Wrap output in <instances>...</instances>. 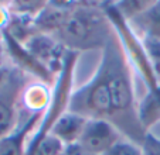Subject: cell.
I'll use <instances>...</instances> for the list:
<instances>
[{
	"label": "cell",
	"instance_id": "obj_15",
	"mask_svg": "<svg viewBox=\"0 0 160 155\" xmlns=\"http://www.w3.org/2000/svg\"><path fill=\"white\" fill-rule=\"evenodd\" d=\"M152 3L153 0H125V2H115V7L125 20L132 21L133 18L142 14Z\"/></svg>",
	"mask_w": 160,
	"mask_h": 155
},
{
	"label": "cell",
	"instance_id": "obj_10",
	"mask_svg": "<svg viewBox=\"0 0 160 155\" xmlns=\"http://www.w3.org/2000/svg\"><path fill=\"white\" fill-rule=\"evenodd\" d=\"M74 3L75 2H47L44 9L34 18L38 34L55 35L64 26Z\"/></svg>",
	"mask_w": 160,
	"mask_h": 155
},
{
	"label": "cell",
	"instance_id": "obj_3",
	"mask_svg": "<svg viewBox=\"0 0 160 155\" xmlns=\"http://www.w3.org/2000/svg\"><path fill=\"white\" fill-rule=\"evenodd\" d=\"M105 13L108 16L109 21H111L113 33H115L119 44H121V48L123 51L125 58H126L132 72L139 75V78L146 85L148 90L154 89L159 85V79H157L153 68H152L143 40L133 31L129 23L119 14L113 2H106Z\"/></svg>",
	"mask_w": 160,
	"mask_h": 155
},
{
	"label": "cell",
	"instance_id": "obj_8",
	"mask_svg": "<svg viewBox=\"0 0 160 155\" xmlns=\"http://www.w3.org/2000/svg\"><path fill=\"white\" fill-rule=\"evenodd\" d=\"M24 47L37 58L38 62H41L51 73L58 76L68 49L54 35L36 34L26 42Z\"/></svg>",
	"mask_w": 160,
	"mask_h": 155
},
{
	"label": "cell",
	"instance_id": "obj_1",
	"mask_svg": "<svg viewBox=\"0 0 160 155\" xmlns=\"http://www.w3.org/2000/svg\"><path fill=\"white\" fill-rule=\"evenodd\" d=\"M99 66L103 69L111 96V120L126 140L142 145L148 133L138 116L133 72L125 58L115 33L102 49Z\"/></svg>",
	"mask_w": 160,
	"mask_h": 155
},
{
	"label": "cell",
	"instance_id": "obj_5",
	"mask_svg": "<svg viewBox=\"0 0 160 155\" xmlns=\"http://www.w3.org/2000/svg\"><path fill=\"white\" fill-rule=\"evenodd\" d=\"M27 75L12 66L0 86V140L9 135L20 121L18 103L27 86Z\"/></svg>",
	"mask_w": 160,
	"mask_h": 155
},
{
	"label": "cell",
	"instance_id": "obj_18",
	"mask_svg": "<svg viewBox=\"0 0 160 155\" xmlns=\"http://www.w3.org/2000/svg\"><path fill=\"white\" fill-rule=\"evenodd\" d=\"M143 155H160V138L153 133H148L142 143Z\"/></svg>",
	"mask_w": 160,
	"mask_h": 155
},
{
	"label": "cell",
	"instance_id": "obj_17",
	"mask_svg": "<svg viewBox=\"0 0 160 155\" xmlns=\"http://www.w3.org/2000/svg\"><path fill=\"white\" fill-rule=\"evenodd\" d=\"M103 155H143V152H142V147L140 145L123 138V140L119 141L115 147H112Z\"/></svg>",
	"mask_w": 160,
	"mask_h": 155
},
{
	"label": "cell",
	"instance_id": "obj_12",
	"mask_svg": "<svg viewBox=\"0 0 160 155\" xmlns=\"http://www.w3.org/2000/svg\"><path fill=\"white\" fill-rule=\"evenodd\" d=\"M52 97V86L40 81L28 82L21 95V106L28 114L44 113Z\"/></svg>",
	"mask_w": 160,
	"mask_h": 155
},
{
	"label": "cell",
	"instance_id": "obj_16",
	"mask_svg": "<svg viewBox=\"0 0 160 155\" xmlns=\"http://www.w3.org/2000/svg\"><path fill=\"white\" fill-rule=\"evenodd\" d=\"M142 40L146 47V51H148L152 68H153L154 73H156L157 79L160 82V40H154V38H142Z\"/></svg>",
	"mask_w": 160,
	"mask_h": 155
},
{
	"label": "cell",
	"instance_id": "obj_6",
	"mask_svg": "<svg viewBox=\"0 0 160 155\" xmlns=\"http://www.w3.org/2000/svg\"><path fill=\"white\" fill-rule=\"evenodd\" d=\"M123 138L108 120H88L77 145L91 155H103Z\"/></svg>",
	"mask_w": 160,
	"mask_h": 155
},
{
	"label": "cell",
	"instance_id": "obj_13",
	"mask_svg": "<svg viewBox=\"0 0 160 155\" xmlns=\"http://www.w3.org/2000/svg\"><path fill=\"white\" fill-rule=\"evenodd\" d=\"M128 23L140 38L160 40V0H153L142 14Z\"/></svg>",
	"mask_w": 160,
	"mask_h": 155
},
{
	"label": "cell",
	"instance_id": "obj_9",
	"mask_svg": "<svg viewBox=\"0 0 160 155\" xmlns=\"http://www.w3.org/2000/svg\"><path fill=\"white\" fill-rule=\"evenodd\" d=\"M44 113L27 114L24 121H18L17 127L0 140V155H26V147L31 134L36 131Z\"/></svg>",
	"mask_w": 160,
	"mask_h": 155
},
{
	"label": "cell",
	"instance_id": "obj_14",
	"mask_svg": "<svg viewBox=\"0 0 160 155\" xmlns=\"http://www.w3.org/2000/svg\"><path fill=\"white\" fill-rule=\"evenodd\" d=\"M138 116L146 133H150L152 128L160 123V82L138 101Z\"/></svg>",
	"mask_w": 160,
	"mask_h": 155
},
{
	"label": "cell",
	"instance_id": "obj_19",
	"mask_svg": "<svg viewBox=\"0 0 160 155\" xmlns=\"http://www.w3.org/2000/svg\"><path fill=\"white\" fill-rule=\"evenodd\" d=\"M10 17H12V13L9 10V6L0 4V31H3L9 26Z\"/></svg>",
	"mask_w": 160,
	"mask_h": 155
},
{
	"label": "cell",
	"instance_id": "obj_2",
	"mask_svg": "<svg viewBox=\"0 0 160 155\" xmlns=\"http://www.w3.org/2000/svg\"><path fill=\"white\" fill-rule=\"evenodd\" d=\"M106 2H75L55 38L68 51L103 49L113 28L105 13Z\"/></svg>",
	"mask_w": 160,
	"mask_h": 155
},
{
	"label": "cell",
	"instance_id": "obj_20",
	"mask_svg": "<svg viewBox=\"0 0 160 155\" xmlns=\"http://www.w3.org/2000/svg\"><path fill=\"white\" fill-rule=\"evenodd\" d=\"M64 155H91L88 152H85L84 149H81L78 145H70L65 147V151H64Z\"/></svg>",
	"mask_w": 160,
	"mask_h": 155
},
{
	"label": "cell",
	"instance_id": "obj_4",
	"mask_svg": "<svg viewBox=\"0 0 160 155\" xmlns=\"http://www.w3.org/2000/svg\"><path fill=\"white\" fill-rule=\"evenodd\" d=\"M68 110L88 120H111V96L101 66L88 83L72 90Z\"/></svg>",
	"mask_w": 160,
	"mask_h": 155
},
{
	"label": "cell",
	"instance_id": "obj_7",
	"mask_svg": "<svg viewBox=\"0 0 160 155\" xmlns=\"http://www.w3.org/2000/svg\"><path fill=\"white\" fill-rule=\"evenodd\" d=\"M3 40H4V44H6L10 63L14 68L20 69L26 75L33 76L34 81H40L50 85V86H54L55 81H57V76L54 73H51L41 62H38L37 58L31 54L24 45L13 38L6 30H3Z\"/></svg>",
	"mask_w": 160,
	"mask_h": 155
},
{
	"label": "cell",
	"instance_id": "obj_11",
	"mask_svg": "<svg viewBox=\"0 0 160 155\" xmlns=\"http://www.w3.org/2000/svg\"><path fill=\"white\" fill-rule=\"evenodd\" d=\"M87 123L88 119L68 110L57 120L50 134L57 137L65 147L75 145L78 144Z\"/></svg>",
	"mask_w": 160,
	"mask_h": 155
}]
</instances>
